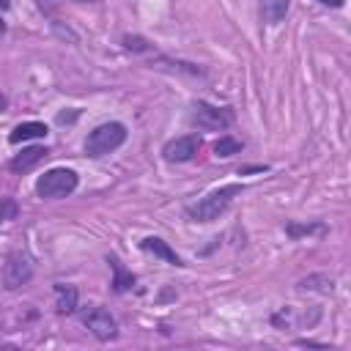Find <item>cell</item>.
<instances>
[{
    "label": "cell",
    "instance_id": "6da1fadb",
    "mask_svg": "<svg viewBox=\"0 0 351 351\" xmlns=\"http://www.w3.org/2000/svg\"><path fill=\"white\" fill-rule=\"evenodd\" d=\"M236 195H241V184L217 186V189H211L208 195H203L200 200H195L192 206H186V217H189L192 222H214V219L233 203Z\"/></svg>",
    "mask_w": 351,
    "mask_h": 351
},
{
    "label": "cell",
    "instance_id": "7a4b0ae2",
    "mask_svg": "<svg viewBox=\"0 0 351 351\" xmlns=\"http://www.w3.org/2000/svg\"><path fill=\"white\" fill-rule=\"evenodd\" d=\"M129 132L121 121H107V123H99L88 137H85V154L99 159V156H107L112 154L115 148H121L126 143Z\"/></svg>",
    "mask_w": 351,
    "mask_h": 351
},
{
    "label": "cell",
    "instance_id": "3957f363",
    "mask_svg": "<svg viewBox=\"0 0 351 351\" xmlns=\"http://www.w3.org/2000/svg\"><path fill=\"white\" fill-rule=\"evenodd\" d=\"M80 184V176L71 167H52L44 176H38L36 181V195L44 200H60L66 195H71Z\"/></svg>",
    "mask_w": 351,
    "mask_h": 351
},
{
    "label": "cell",
    "instance_id": "277c9868",
    "mask_svg": "<svg viewBox=\"0 0 351 351\" xmlns=\"http://www.w3.org/2000/svg\"><path fill=\"white\" fill-rule=\"evenodd\" d=\"M189 123L203 132H225L233 123V112L228 107H214L208 101H195L189 112Z\"/></svg>",
    "mask_w": 351,
    "mask_h": 351
},
{
    "label": "cell",
    "instance_id": "5b68a950",
    "mask_svg": "<svg viewBox=\"0 0 351 351\" xmlns=\"http://www.w3.org/2000/svg\"><path fill=\"white\" fill-rule=\"evenodd\" d=\"M33 280V261L25 252H11L3 263V285L8 291H16Z\"/></svg>",
    "mask_w": 351,
    "mask_h": 351
},
{
    "label": "cell",
    "instance_id": "8992f818",
    "mask_svg": "<svg viewBox=\"0 0 351 351\" xmlns=\"http://www.w3.org/2000/svg\"><path fill=\"white\" fill-rule=\"evenodd\" d=\"M82 324L90 329V335H93L96 340H112L115 332H118L115 318H112L110 310H104V307H88V310L82 313Z\"/></svg>",
    "mask_w": 351,
    "mask_h": 351
},
{
    "label": "cell",
    "instance_id": "52a82bcc",
    "mask_svg": "<svg viewBox=\"0 0 351 351\" xmlns=\"http://www.w3.org/2000/svg\"><path fill=\"white\" fill-rule=\"evenodd\" d=\"M197 148H200V140L195 134H181V137H173L165 143L162 156L167 162H189V159H195Z\"/></svg>",
    "mask_w": 351,
    "mask_h": 351
},
{
    "label": "cell",
    "instance_id": "ba28073f",
    "mask_svg": "<svg viewBox=\"0 0 351 351\" xmlns=\"http://www.w3.org/2000/svg\"><path fill=\"white\" fill-rule=\"evenodd\" d=\"M49 151H47V145H27V148H22L14 159H11V170L14 173H27V170H33L44 156H47Z\"/></svg>",
    "mask_w": 351,
    "mask_h": 351
},
{
    "label": "cell",
    "instance_id": "9c48e42d",
    "mask_svg": "<svg viewBox=\"0 0 351 351\" xmlns=\"http://www.w3.org/2000/svg\"><path fill=\"white\" fill-rule=\"evenodd\" d=\"M140 247L145 250V252H154L156 258H162L165 263H170V266H184L181 263V258L176 255V250L165 241V239H159V236H148V239H143L140 241Z\"/></svg>",
    "mask_w": 351,
    "mask_h": 351
},
{
    "label": "cell",
    "instance_id": "30bf717a",
    "mask_svg": "<svg viewBox=\"0 0 351 351\" xmlns=\"http://www.w3.org/2000/svg\"><path fill=\"white\" fill-rule=\"evenodd\" d=\"M288 8H291V0H261L258 3V14H261L263 25H280L285 19Z\"/></svg>",
    "mask_w": 351,
    "mask_h": 351
},
{
    "label": "cell",
    "instance_id": "8fae6325",
    "mask_svg": "<svg viewBox=\"0 0 351 351\" xmlns=\"http://www.w3.org/2000/svg\"><path fill=\"white\" fill-rule=\"evenodd\" d=\"M36 137H47V123H41V121H25V123L14 126V132L8 134V140L14 145H19L25 140H36Z\"/></svg>",
    "mask_w": 351,
    "mask_h": 351
},
{
    "label": "cell",
    "instance_id": "7c38bea8",
    "mask_svg": "<svg viewBox=\"0 0 351 351\" xmlns=\"http://www.w3.org/2000/svg\"><path fill=\"white\" fill-rule=\"evenodd\" d=\"M107 263H110V269H112V274H115V277H112V282H110V285H112V291H115V293L129 291V288L134 285V274H132L129 269H123V263H121L115 255H107Z\"/></svg>",
    "mask_w": 351,
    "mask_h": 351
},
{
    "label": "cell",
    "instance_id": "4fadbf2b",
    "mask_svg": "<svg viewBox=\"0 0 351 351\" xmlns=\"http://www.w3.org/2000/svg\"><path fill=\"white\" fill-rule=\"evenodd\" d=\"M55 296H58V313L60 315H71L77 310V302H80V293L74 285H63L58 282L55 285Z\"/></svg>",
    "mask_w": 351,
    "mask_h": 351
},
{
    "label": "cell",
    "instance_id": "5bb4252c",
    "mask_svg": "<svg viewBox=\"0 0 351 351\" xmlns=\"http://www.w3.org/2000/svg\"><path fill=\"white\" fill-rule=\"evenodd\" d=\"M241 148H244V143L236 140V137H230V134H225V137H219V140L214 143V154L222 156V159H228V156H233V154H241Z\"/></svg>",
    "mask_w": 351,
    "mask_h": 351
},
{
    "label": "cell",
    "instance_id": "9a60e30c",
    "mask_svg": "<svg viewBox=\"0 0 351 351\" xmlns=\"http://www.w3.org/2000/svg\"><path fill=\"white\" fill-rule=\"evenodd\" d=\"M285 233H288L291 239H299V236H310V233H326V225H324V222H310V225L288 222V225H285Z\"/></svg>",
    "mask_w": 351,
    "mask_h": 351
},
{
    "label": "cell",
    "instance_id": "2e32d148",
    "mask_svg": "<svg viewBox=\"0 0 351 351\" xmlns=\"http://www.w3.org/2000/svg\"><path fill=\"white\" fill-rule=\"evenodd\" d=\"M19 217V206L14 197H0V222H11Z\"/></svg>",
    "mask_w": 351,
    "mask_h": 351
},
{
    "label": "cell",
    "instance_id": "e0dca14e",
    "mask_svg": "<svg viewBox=\"0 0 351 351\" xmlns=\"http://www.w3.org/2000/svg\"><path fill=\"white\" fill-rule=\"evenodd\" d=\"M123 47L126 49H134V52H145L148 49V41L140 38V36H123Z\"/></svg>",
    "mask_w": 351,
    "mask_h": 351
},
{
    "label": "cell",
    "instance_id": "ac0fdd59",
    "mask_svg": "<svg viewBox=\"0 0 351 351\" xmlns=\"http://www.w3.org/2000/svg\"><path fill=\"white\" fill-rule=\"evenodd\" d=\"M318 3H324V5H332V8H340V5H343V0H318Z\"/></svg>",
    "mask_w": 351,
    "mask_h": 351
},
{
    "label": "cell",
    "instance_id": "d6986e66",
    "mask_svg": "<svg viewBox=\"0 0 351 351\" xmlns=\"http://www.w3.org/2000/svg\"><path fill=\"white\" fill-rule=\"evenodd\" d=\"M5 107H8V99H5V96H3V93H0V112H3V110H5Z\"/></svg>",
    "mask_w": 351,
    "mask_h": 351
},
{
    "label": "cell",
    "instance_id": "ffe728a7",
    "mask_svg": "<svg viewBox=\"0 0 351 351\" xmlns=\"http://www.w3.org/2000/svg\"><path fill=\"white\" fill-rule=\"evenodd\" d=\"M3 30H5V22H3V16H0V36H3Z\"/></svg>",
    "mask_w": 351,
    "mask_h": 351
}]
</instances>
